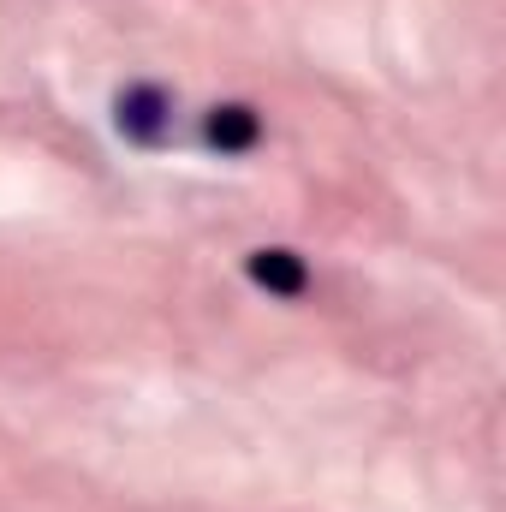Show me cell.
<instances>
[{
  "label": "cell",
  "mask_w": 506,
  "mask_h": 512,
  "mask_svg": "<svg viewBox=\"0 0 506 512\" xmlns=\"http://www.w3.org/2000/svg\"><path fill=\"white\" fill-rule=\"evenodd\" d=\"M245 268H251V280H256V286H268V292H286V298H298V292L310 286L304 262H298L292 251H256L251 262H245Z\"/></svg>",
  "instance_id": "1"
},
{
  "label": "cell",
  "mask_w": 506,
  "mask_h": 512,
  "mask_svg": "<svg viewBox=\"0 0 506 512\" xmlns=\"http://www.w3.org/2000/svg\"><path fill=\"white\" fill-rule=\"evenodd\" d=\"M120 126L131 137H143V143H155L161 126H167V96L161 90H131V96H120Z\"/></svg>",
  "instance_id": "2"
},
{
  "label": "cell",
  "mask_w": 506,
  "mask_h": 512,
  "mask_svg": "<svg viewBox=\"0 0 506 512\" xmlns=\"http://www.w3.org/2000/svg\"><path fill=\"white\" fill-rule=\"evenodd\" d=\"M256 131H262V126H256V114H251V108H239V102L209 114V143H221V149H251Z\"/></svg>",
  "instance_id": "3"
}]
</instances>
